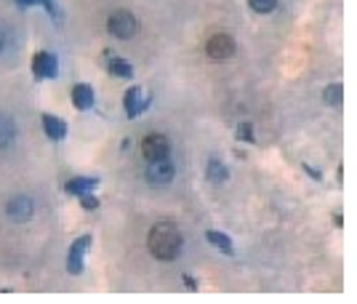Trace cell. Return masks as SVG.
<instances>
[{
	"instance_id": "25",
	"label": "cell",
	"mask_w": 357,
	"mask_h": 304,
	"mask_svg": "<svg viewBox=\"0 0 357 304\" xmlns=\"http://www.w3.org/2000/svg\"><path fill=\"white\" fill-rule=\"evenodd\" d=\"M16 3H19L22 8H27V6H32V3H38V0H16Z\"/></svg>"
},
{
	"instance_id": "19",
	"label": "cell",
	"mask_w": 357,
	"mask_h": 304,
	"mask_svg": "<svg viewBox=\"0 0 357 304\" xmlns=\"http://www.w3.org/2000/svg\"><path fill=\"white\" fill-rule=\"evenodd\" d=\"M235 139H240V142H248V144H253V142H256V137H253V126H251V123H240L238 131H235Z\"/></svg>"
},
{
	"instance_id": "12",
	"label": "cell",
	"mask_w": 357,
	"mask_h": 304,
	"mask_svg": "<svg viewBox=\"0 0 357 304\" xmlns=\"http://www.w3.org/2000/svg\"><path fill=\"white\" fill-rule=\"evenodd\" d=\"M43 131L48 139L59 142V139L67 137V121H61L56 115H43Z\"/></svg>"
},
{
	"instance_id": "3",
	"label": "cell",
	"mask_w": 357,
	"mask_h": 304,
	"mask_svg": "<svg viewBox=\"0 0 357 304\" xmlns=\"http://www.w3.org/2000/svg\"><path fill=\"white\" fill-rule=\"evenodd\" d=\"M32 75L35 80H51V77L59 75V59L48 51H38L32 56Z\"/></svg>"
},
{
	"instance_id": "10",
	"label": "cell",
	"mask_w": 357,
	"mask_h": 304,
	"mask_svg": "<svg viewBox=\"0 0 357 304\" xmlns=\"http://www.w3.org/2000/svg\"><path fill=\"white\" fill-rule=\"evenodd\" d=\"M96 102V93H93V86L89 83H75L73 89V105L75 109H91Z\"/></svg>"
},
{
	"instance_id": "23",
	"label": "cell",
	"mask_w": 357,
	"mask_h": 304,
	"mask_svg": "<svg viewBox=\"0 0 357 304\" xmlns=\"http://www.w3.org/2000/svg\"><path fill=\"white\" fill-rule=\"evenodd\" d=\"M184 286H187V289H197V280H195L192 275H184Z\"/></svg>"
},
{
	"instance_id": "11",
	"label": "cell",
	"mask_w": 357,
	"mask_h": 304,
	"mask_svg": "<svg viewBox=\"0 0 357 304\" xmlns=\"http://www.w3.org/2000/svg\"><path fill=\"white\" fill-rule=\"evenodd\" d=\"M96 187H99V179H93V176H75L70 182H64V192L83 195V192H93Z\"/></svg>"
},
{
	"instance_id": "16",
	"label": "cell",
	"mask_w": 357,
	"mask_h": 304,
	"mask_svg": "<svg viewBox=\"0 0 357 304\" xmlns=\"http://www.w3.org/2000/svg\"><path fill=\"white\" fill-rule=\"evenodd\" d=\"M206 176H208V182H227L229 171H227V166H224L222 160H213L211 158L208 166H206Z\"/></svg>"
},
{
	"instance_id": "4",
	"label": "cell",
	"mask_w": 357,
	"mask_h": 304,
	"mask_svg": "<svg viewBox=\"0 0 357 304\" xmlns=\"http://www.w3.org/2000/svg\"><path fill=\"white\" fill-rule=\"evenodd\" d=\"M142 155H144L147 163H152V160H165L171 155V142L163 134H149L142 142Z\"/></svg>"
},
{
	"instance_id": "20",
	"label": "cell",
	"mask_w": 357,
	"mask_h": 304,
	"mask_svg": "<svg viewBox=\"0 0 357 304\" xmlns=\"http://www.w3.org/2000/svg\"><path fill=\"white\" fill-rule=\"evenodd\" d=\"M38 3L43 6L45 11H48V14H51V19H54L56 24H59L61 19H64V14H61V8H59V6H56V0H38Z\"/></svg>"
},
{
	"instance_id": "2",
	"label": "cell",
	"mask_w": 357,
	"mask_h": 304,
	"mask_svg": "<svg viewBox=\"0 0 357 304\" xmlns=\"http://www.w3.org/2000/svg\"><path fill=\"white\" fill-rule=\"evenodd\" d=\"M107 27H109V32H112L118 40H128V38H134L136 32H139V22H136V16L131 14V11L120 8V11H115V14L109 16Z\"/></svg>"
},
{
	"instance_id": "14",
	"label": "cell",
	"mask_w": 357,
	"mask_h": 304,
	"mask_svg": "<svg viewBox=\"0 0 357 304\" xmlns=\"http://www.w3.org/2000/svg\"><path fill=\"white\" fill-rule=\"evenodd\" d=\"M206 241H208L213 248H219L222 254H227V257L235 254V245H232V241H229V235H224V232H219V229H208V232H206Z\"/></svg>"
},
{
	"instance_id": "21",
	"label": "cell",
	"mask_w": 357,
	"mask_h": 304,
	"mask_svg": "<svg viewBox=\"0 0 357 304\" xmlns=\"http://www.w3.org/2000/svg\"><path fill=\"white\" fill-rule=\"evenodd\" d=\"M77 198H80V206H83L86 211H96V208H99V200H96L93 192H83V195H77Z\"/></svg>"
},
{
	"instance_id": "7",
	"label": "cell",
	"mask_w": 357,
	"mask_h": 304,
	"mask_svg": "<svg viewBox=\"0 0 357 304\" xmlns=\"http://www.w3.org/2000/svg\"><path fill=\"white\" fill-rule=\"evenodd\" d=\"M206 54L216 61L229 59V56L235 54V38H229V35H224V32L213 35L208 43H206Z\"/></svg>"
},
{
	"instance_id": "9",
	"label": "cell",
	"mask_w": 357,
	"mask_h": 304,
	"mask_svg": "<svg viewBox=\"0 0 357 304\" xmlns=\"http://www.w3.org/2000/svg\"><path fill=\"white\" fill-rule=\"evenodd\" d=\"M35 211V206H32V200L27 195H16L8 206H6V213L14 219V222H27Z\"/></svg>"
},
{
	"instance_id": "18",
	"label": "cell",
	"mask_w": 357,
	"mask_h": 304,
	"mask_svg": "<svg viewBox=\"0 0 357 304\" xmlns=\"http://www.w3.org/2000/svg\"><path fill=\"white\" fill-rule=\"evenodd\" d=\"M248 6L256 14H272L278 8V0H248Z\"/></svg>"
},
{
	"instance_id": "24",
	"label": "cell",
	"mask_w": 357,
	"mask_h": 304,
	"mask_svg": "<svg viewBox=\"0 0 357 304\" xmlns=\"http://www.w3.org/2000/svg\"><path fill=\"white\" fill-rule=\"evenodd\" d=\"M333 225H336V227H342V225H344L342 213H336V216H333Z\"/></svg>"
},
{
	"instance_id": "5",
	"label": "cell",
	"mask_w": 357,
	"mask_h": 304,
	"mask_svg": "<svg viewBox=\"0 0 357 304\" xmlns=\"http://www.w3.org/2000/svg\"><path fill=\"white\" fill-rule=\"evenodd\" d=\"M91 243H93L91 235H80V238L70 245V257H67V270H70V275L83 273V264H86V254H89Z\"/></svg>"
},
{
	"instance_id": "15",
	"label": "cell",
	"mask_w": 357,
	"mask_h": 304,
	"mask_svg": "<svg viewBox=\"0 0 357 304\" xmlns=\"http://www.w3.org/2000/svg\"><path fill=\"white\" fill-rule=\"evenodd\" d=\"M16 137V126L8 115H0V150H6Z\"/></svg>"
},
{
	"instance_id": "8",
	"label": "cell",
	"mask_w": 357,
	"mask_h": 304,
	"mask_svg": "<svg viewBox=\"0 0 357 304\" xmlns=\"http://www.w3.org/2000/svg\"><path fill=\"white\" fill-rule=\"evenodd\" d=\"M149 102L152 99H147L144 96V91H142V86H134V89H128L126 91V96H123V107H126V115L128 118H139L144 109L149 107Z\"/></svg>"
},
{
	"instance_id": "1",
	"label": "cell",
	"mask_w": 357,
	"mask_h": 304,
	"mask_svg": "<svg viewBox=\"0 0 357 304\" xmlns=\"http://www.w3.org/2000/svg\"><path fill=\"white\" fill-rule=\"evenodd\" d=\"M181 243H184L181 229L174 222H158L155 227L149 229V238H147L149 254L155 259H160V261H174V259H178Z\"/></svg>"
},
{
	"instance_id": "13",
	"label": "cell",
	"mask_w": 357,
	"mask_h": 304,
	"mask_svg": "<svg viewBox=\"0 0 357 304\" xmlns=\"http://www.w3.org/2000/svg\"><path fill=\"white\" fill-rule=\"evenodd\" d=\"M105 59H107L105 67H107V73H109V75H115V77H131V75H134V67H131V64H128L126 59H120V56H112L109 51L105 54Z\"/></svg>"
},
{
	"instance_id": "22",
	"label": "cell",
	"mask_w": 357,
	"mask_h": 304,
	"mask_svg": "<svg viewBox=\"0 0 357 304\" xmlns=\"http://www.w3.org/2000/svg\"><path fill=\"white\" fill-rule=\"evenodd\" d=\"M304 171H307V174H310V176H312V179H323V171H317V168H312V166H307V163H304Z\"/></svg>"
},
{
	"instance_id": "6",
	"label": "cell",
	"mask_w": 357,
	"mask_h": 304,
	"mask_svg": "<svg viewBox=\"0 0 357 304\" xmlns=\"http://www.w3.org/2000/svg\"><path fill=\"white\" fill-rule=\"evenodd\" d=\"M174 176H176V171H174V163H168V158L165 160H152L147 168V182L152 187H168L174 182Z\"/></svg>"
},
{
	"instance_id": "26",
	"label": "cell",
	"mask_w": 357,
	"mask_h": 304,
	"mask_svg": "<svg viewBox=\"0 0 357 304\" xmlns=\"http://www.w3.org/2000/svg\"><path fill=\"white\" fill-rule=\"evenodd\" d=\"M0 48H3V32H0Z\"/></svg>"
},
{
	"instance_id": "17",
	"label": "cell",
	"mask_w": 357,
	"mask_h": 304,
	"mask_svg": "<svg viewBox=\"0 0 357 304\" xmlns=\"http://www.w3.org/2000/svg\"><path fill=\"white\" fill-rule=\"evenodd\" d=\"M323 99H326L328 107H339L342 105V86L339 83H331L326 89V93H323Z\"/></svg>"
}]
</instances>
